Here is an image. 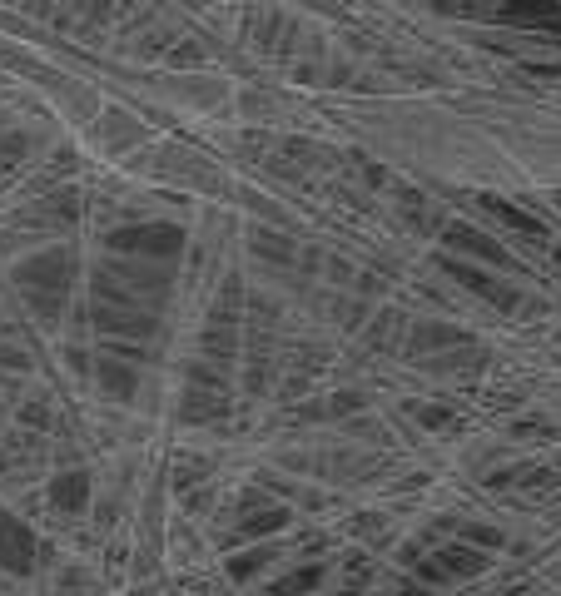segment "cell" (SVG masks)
Segmentation results:
<instances>
[{"label":"cell","instance_id":"6da1fadb","mask_svg":"<svg viewBox=\"0 0 561 596\" xmlns=\"http://www.w3.org/2000/svg\"><path fill=\"white\" fill-rule=\"evenodd\" d=\"M70 254L65 249H50V254H40V259H25L20 269H15V279H20V289L25 298L35 303V313L45 318V323H55V313H60V303H65V289H70Z\"/></svg>","mask_w":561,"mask_h":596},{"label":"cell","instance_id":"7a4b0ae2","mask_svg":"<svg viewBox=\"0 0 561 596\" xmlns=\"http://www.w3.org/2000/svg\"><path fill=\"white\" fill-rule=\"evenodd\" d=\"M179 244H184V234L174 224H135V229L110 234V249H120V254H149V259H169V254H179Z\"/></svg>","mask_w":561,"mask_h":596},{"label":"cell","instance_id":"3957f363","mask_svg":"<svg viewBox=\"0 0 561 596\" xmlns=\"http://www.w3.org/2000/svg\"><path fill=\"white\" fill-rule=\"evenodd\" d=\"M30 562H35V537H30L15 517L0 512V567H10V572H30Z\"/></svg>","mask_w":561,"mask_h":596},{"label":"cell","instance_id":"277c9868","mask_svg":"<svg viewBox=\"0 0 561 596\" xmlns=\"http://www.w3.org/2000/svg\"><path fill=\"white\" fill-rule=\"evenodd\" d=\"M502 15L517 25H561V0H507Z\"/></svg>","mask_w":561,"mask_h":596},{"label":"cell","instance_id":"5b68a950","mask_svg":"<svg viewBox=\"0 0 561 596\" xmlns=\"http://www.w3.org/2000/svg\"><path fill=\"white\" fill-rule=\"evenodd\" d=\"M50 502H55L60 512H85V502H90V477H85V472H65V477H55Z\"/></svg>","mask_w":561,"mask_h":596},{"label":"cell","instance_id":"8992f818","mask_svg":"<svg viewBox=\"0 0 561 596\" xmlns=\"http://www.w3.org/2000/svg\"><path fill=\"white\" fill-rule=\"evenodd\" d=\"M447 244H457V249H467V254H477V259H487V264H502V269L512 264V259H507V254H502V249L487 239V234H477V229H462V224H457V229H447Z\"/></svg>","mask_w":561,"mask_h":596},{"label":"cell","instance_id":"52a82bcc","mask_svg":"<svg viewBox=\"0 0 561 596\" xmlns=\"http://www.w3.org/2000/svg\"><path fill=\"white\" fill-rule=\"evenodd\" d=\"M487 209H492L502 224H512V229H522V234H532V239H547L542 219H532L527 209H512V204H502V199H487Z\"/></svg>","mask_w":561,"mask_h":596},{"label":"cell","instance_id":"ba28073f","mask_svg":"<svg viewBox=\"0 0 561 596\" xmlns=\"http://www.w3.org/2000/svg\"><path fill=\"white\" fill-rule=\"evenodd\" d=\"M100 383H105L115 398H130V393H135V373H130L120 358H100Z\"/></svg>","mask_w":561,"mask_h":596},{"label":"cell","instance_id":"9c48e42d","mask_svg":"<svg viewBox=\"0 0 561 596\" xmlns=\"http://www.w3.org/2000/svg\"><path fill=\"white\" fill-rule=\"evenodd\" d=\"M437 557H442V577H447V572H477V567H482V557H477V552H462V547H447V552H437Z\"/></svg>","mask_w":561,"mask_h":596}]
</instances>
